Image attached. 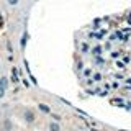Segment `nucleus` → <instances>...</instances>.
<instances>
[{
	"label": "nucleus",
	"mask_w": 131,
	"mask_h": 131,
	"mask_svg": "<svg viewBox=\"0 0 131 131\" xmlns=\"http://www.w3.org/2000/svg\"><path fill=\"white\" fill-rule=\"evenodd\" d=\"M0 87H3V89L8 87V79L7 77H2V79H0Z\"/></svg>",
	"instance_id": "4"
},
{
	"label": "nucleus",
	"mask_w": 131,
	"mask_h": 131,
	"mask_svg": "<svg viewBox=\"0 0 131 131\" xmlns=\"http://www.w3.org/2000/svg\"><path fill=\"white\" fill-rule=\"evenodd\" d=\"M35 113H33V112H30V110H26V112H25V120H26L28 123H33V121H35Z\"/></svg>",
	"instance_id": "1"
},
{
	"label": "nucleus",
	"mask_w": 131,
	"mask_h": 131,
	"mask_svg": "<svg viewBox=\"0 0 131 131\" xmlns=\"http://www.w3.org/2000/svg\"><path fill=\"white\" fill-rule=\"evenodd\" d=\"M0 118H2V112H0Z\"/></svg>",
	"instance_id": "9"
},
{
	"label": "nucleus",
	"mask_w": 131,
	"mask_h": 131,
	"mask_svg": "<svg viewBox=\"0 0 131 131\" xmlns=\"http://www.w3.org/2000/svg\"><path fill=\"white\" fill-rule=\"evenodd\" d=\"M5 90H7V89L0 87V98H3V97H5Z\"/></svg>",
	"instance_id": "7"
},
{
	"label": "nucleus",
	"mask_w": 131,
	"mask_h": 131,
	"mask_svg": "<svg viewBox=\"0 0 131 131\" xmlns=\"http://www.w3.org/2000/svg\"><path fill=\"white\" fill-rule=\"evenodd\" d=\"M7 3H8L10 7H16V5L20 3V0H7Z\"/></svg>",
	"instance_id": "5"
},
{
	"label": "nucleus",
	"mask_w": 131,
	"mask_h": 131,
	"mask_svg": "<svg viewBox=\"0 0 131 131\" xmlns=\"http://www.w3.org/2000/svg\"><path fill=\"white\" fill-rule=\"evenodd\" d=\"M52 118H54V121H59V120H61L59 115H52Z\"/></svg>",
	"instance_id": "8"
},
{
	"label": "nucleus",
	"mask_w": 131,
	"mask_h": 131,
	"mask_svg": "<svg viewBox=\"0 0 131 131\" xmlns=\"http://www.w3.org/2000/svg\"><path fill=\"white\" fill-rule=\"evenodd\" d=\"M38 110H39L41 113H51V108H49L46 103H39L38 105Z\"/></svg>",
	"instance_id": "2"
},
{
	"label": "nucleus",
	"mask_w": 131,
	"mask_h": 131,
	"mask_svg": "<svg viewBox=\"0 0 131 131\" xmlns=\"http://www.w3.org/2000/svg\"><path fill=\"white\" fill-rule=\"evenodd\" d=\"M10 128H12V123H10V120H5V125H3V129H5V131H8Z\"/></svg>",
	"instance_id": "6"
},
{
	"label": "nucleus",
	"mask_w": 131,
	"mask_h": 131,
	"mask_svg": "<svg viewBox=\"0 0 131 131\" xmlns=\"http://www.w3.org/2000/svg\"><path fill=\"white\" fill-rule=\"evenodd\" d=\"M49 131H61V128L56 121H52V123H49Z\"/></svg>",
	"instance_id": "3"
}]
</instances>
